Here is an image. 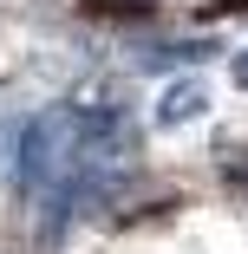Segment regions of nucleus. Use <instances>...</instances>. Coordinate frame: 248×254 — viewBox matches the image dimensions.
I'll return each instance as SVG.
<instances>
[{"mask_svg": "<svg viewBox=\"0 0 248 254\" xmlns=\"http://www.w3.org/2000/svg\"><path fill=\"white\" fill-rule=\"evenodd\" d=\"M79 7L91 20H118V26H137V20H151L157 13V0H79Z\"/></svg>", "mask_w": 248, "mask_h": 254, "instance_id": "nucleus-3", "label": "nucleus"}, {"mask_svg": "<svg viewBox=\"0 0 248 254\" xmlns=\"http://www.w3.org/2000/svg\"><path fill=\"white\" fill-rule=\"evenodd\" d=\"M203 111H209V85H203V78H183V85L164 91V105L151 111V124H157V130H183L189 118H203Z\"/></svg>", "mask_w": 248, "mask_h": 254, "instance_id": "nucleus-1", "label": "nucleus"}, {"mask_svg": "<svg viewBox=\"0 0 248 254\" xmlns=\"http://www.w3.org/2000/svg\"><path fill=\"white\" fill-rule=\"evenodd\" d=\"M229 13H248V0H203L196 20H229Z\"/></svg>", "mask_w": 248, "mask_h": 254, "instance_id": "nucleus-4", "label": "nucleus"}, {"mask_svg": "<svg viewBox=\"0 0 248 254\" xmlns=\"http://www.w3.org/2000/svg\"><path fill=\"white\" fill-rule=\"evenodd\" d=\"M209 53H216L209 39H203V46H196V39H170V46L137 53V65H144V72H170V65H196V59H209Z\"/></svg>", "mask_w": 248, "mask_h": 254, "instance_id": "nucleus-2", "label": "nucleus"}, {"mask_svg": "<svg viewBox=\"0 0 248 254\" xmlns=\"http://www.w3.org/2000/svg\"><path fill=\"white\" fill-rule=\"evenodd\" d=\"M235 85L248 91V53H235Z\"/></svg>", "mask_w": 248, "mask_h": 254, "instance_id": "nucleus-5", "label": "nucleus"}]
</instances>
